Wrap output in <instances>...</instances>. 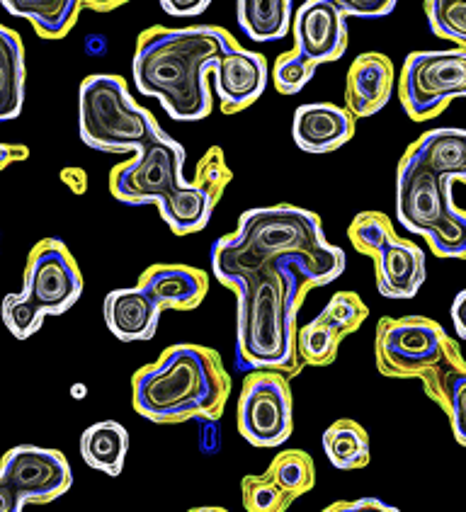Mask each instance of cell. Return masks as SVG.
I'll return each mask as SVG.
<instances>
[{
  "label": "cell",
  "instance_id": "19",
  "mask_svg": "<svg viewBox=\"0 0 466 512\" xmlns=\"http://www.w3.org/2000/svg\"><path fill=\"white\" fill-rule=\"evenodd\" d=\"M357 119L333 102H309L294 112V144L306 153L338 151L355 136Z\"/></svg>",
  "mask_w": 466,
  "mask_h": 512
},
{
  "label": "cell",
  "instance_id": "15",
  "mask_svg": "<svg viewBox=\"0 0 466 512\" xmlns=\"http://www.w3.org/2000/svg\"><path fill=\"white\" fill-rule=\"evenodd\" d=\"M447 216L440 195V180L418 161L403 153L396 168V219L413 236H425Z\"/></svg>",
  "mask_w": 466,
  "mask_h": 512
},
{
  "label": "cell",
  "instance_id": "29",
  "mask_svg": "<svg viewBox=\"0 0 466 512\" xmlns=\"http://www.w3.org/2000/svg\"><path fill=\"white\" fill-rule=\"evenodd\" d=\"M265 476L277 488H282L289 498L297 500L316 486V464L304 449H287L272 459Z\"/></svg>",
  "mask_w": 466,
  "mask_h": 512
},
{
  "label": "cell",
  "instance_id": "37",
  "mask_svg": "<svg viewBox=\"0 0 466 512\" xmlns=\"http://www.w3.org/2000/svg\"><path fill=\"white\" fill-rule=\"evenodd\" d=\"M209 0H161V8L173 17H195L209 8Z\"/></svg>",
  "mask_w": 466,
  "mask_h": 512
},
{
  "label": "cell",
  "instance_id": "38",
  "mask_svg": "<svg viewBox=\"0 0 466 512\" xmlns=\"http://www.w3.org/2000/svg\"><path fill=\"white\" fill-rule=\"evenodd\" d=\"M452 323H454V333H457V343H462V340H466V292L464 289L454 297Z\"/></svg>",
  "mask_w": 466,
  "mask_h": 512
},
{
  "label": "cell",
  "instance_id": "30",
  "mask_svg": "<svg viewBox=\"0 0 466 512\" xmlns=\"http://www.w3.org/2000/svg\"><path fill=\"white\" fill-rule=\"evenodd\" d=\"M423 10L435 37L454 44V49H466V5L462 0H425Z\"/></svg>",
  "mask_w": 466,
  "mask_h": 512
},
{
  "label": "cell",
  "instance_id": "41",
  "mask_svg": "<svg viewBox=\"0 0 466 512\" xmlns=\"http://www.w3.org/2000/svg\"><path fill=\"white\" fill-rule=\"evenodd\" d=\"M22 508H25V503H22L20 496L0 479V512H22Z\"/></svg>",
  "mask_w": 466,
  "mask_h": 512
},
{
  "label": "cell",
  "instance_id": "42",
  "mask_svg": "<svg viewBox=\"0 0 466 512\" xmlns=\"http://www.w3.org/2000/svg\"><path fill=\"white\" fill-rule=\"evenodd\" d=\"M119 5H122V0H110V3H95V0H90V3H83V8H93L100 10V13H107V10L119 8Z\"/></svg>",
  "mask_w": 466,
  "mask_h": 512
},
{
  "label": "cell",
  "instance_id": "31",
  "mask_svg": "<svg viewBox=\"0 0 466 512\" xmlns=\"http://www.w3.org/2000/svg\"><path fill=\"white\" fill-rule=\"evenodd\" d=\"M391 236H396L394 221H391L384 212L369 209V212H360L350 221L348 238L352 248H355L357 253L369 255V258H372V255L377 253V248L384 246Z\"/></svg>",
  "mask_w": 466,
  "mask_h": 512
},
{
  "label": "cell",
  "instance_id": "3",
  "mask_svg": "<svg viewBox=\"0 0 466 512\" xmlns=\"http://www.w3.org/2000/svg\"><path fill=\"white\" fill-rule=\"evenodd\" d=\"M231 396V377L214 347L178 343L132 377V406L158 425L219 420Z\"/></svg>",
  "mask_w": 466,
  "mask_h": 512
},
{
  "label": "cell",
  "instance_id": "36",
  "mask_svg": "<svg viewBox=\"0 0 466 512\" xmlns=\"http://www.w3.org/2000/svg\"><path fill=\"white\" fill-rule=\"evenodd\" d=\"M323 512H401L396 505L384 503L379 498H357V500H338L331 503Z\"/></svg>",
  "mask_w": 466,
  "mask_h": 512
},
{
  "label": "cell",
  "instance_id": "6",
  "mask_svg": "<svg viewBox=\"0 0 466 512\" xmlns=\"http://www.w3.org/2000/svg\"><path fill=\"white\" fill-rule=\"evenodd\" d=\"M161 129L146 107H139L127 81L112 73H93L78 90V134L102 153H136Z\"/></svg>",
  "mask_w": 466,
  "mask_h": 512
},
{
  "label": "cell",
  "instance_id": "17",
  "mask_svg": "<svg viewBox=\"0 0 466 512\" xmlns=\"http://www.w3.org/2000/svg\"><path fill=\"white\" fill-rule=\"evenodd\" d=\"M379 294L386 299H413L428 280L425 253L408 238L391 236L372 255Z\"/></svg>",
  "mask_w": 466,
  "mask_h": 512
},
{
  "label": "cell",
  "instance_id": "4",
  "mask_svg": "<svg viewBox=\"0 0 466 512\" xmlns=\"http://www.w3.org/2000/svg\"><path fill=\"white\" fill-rule=\"evenodd\" d=\"M328 243L321 216L294 204L248 209L238 219V229L221 236L212 248V270L219 284L246 275L258 265L314 250Z\"/></svg>",
  "mask_w": 466,
  "mask_h": 512
},
{
  "label": "cell",
  "instance_id": "43",
  "mask_svg": "<svg viewBox=\"0 0 466 512\" xmlns=\"http://www.w3.org/2000/svg\"><path fill=\"white\" fill-rule=\"evenodd\" d=\"M187 512H229L226 508H219V505H202V508H192Z\"/></svg>",
  "mask_w": 466,
  "mask_h": 512
},
{
  "label": "cell",
  "instance_id": "10",
  "mask_svg": "<svg viewBox=\"0 0 466 512\" xmlns=\"http://www.w3.org/2000/svg\"><path fill=\"white\" fill-rule=\"evenodd\" d=\"M236 423L248 445L282 447L294 432V396L289 379L275 369H250L238 396Z\"/></svg>",
  "mask_w": 466,
  "mask_h": 512
},
{
  "label": "cell",
  "instance_id": "14",
  "mask_svg": "<svg viewBox=\"0 0 466 512\" xmlns=\"http://www.w3.org/2000/svg\"><path fill=\"white\" fill-rule=\"evenodd\" d=\"M294 51L314 66L333 64L348 51V20L335 0H306L292 17Z\"/></svg>",
  "mask_w": 466,
  "mask_h": 512
},
{
  "label": "cell",
  "instance_id": "5",
  "mask_svg": "<svg viewBox=\"0 0 466 512\" xmlns=\"http://www.w3.org/2000/svg\"><path fill=\"white\" fill-rule=\"evenodd\" d=\"M83 297V272L59 238H44L30 250L25 287L3 299V323L17 340L32 338L47 316H61Z\"/></svg>",
  "mask_w": 466,
  "mask_h": 512
},
{
  "label": "cell",
  "instance_id": "21",
  "mask_svg": "<svg viewBox=\"0 0 466 512\" xmlns=\"http://www.w3.org/2000/svg\"><path fill=\"white\" fill-rule=\"evenodd\" d=\"M102 314L110 333L122 343L151 340L161 321V309L141 287L112 289L105 297Z\"/></svg>",
  "mask_w": 466,
  "mask_h": 512
},
{
  "label": "cell",
  "instance_id": "33",
  "mask_svg": "<svg viewBox=\"0 0 466 512\" xmlns=\"http://www.w3.org/2000/svg\"><path fill=\"white\" fill-rule=\"evenodd\" d=\"M316 76V66L311 61H306L304 56L297 51H284L272 64V85H275L277 93L282 95H297L306 85L311 83V78Z\"/></svg>",
  "mask_w": 466,
  "mask_h": 512
},
{
  "label": "cell",
  "instance_id": "25",
  "mask_svg": "<svg viewBox=\"0 0 466 512\" xmlns=\"http://www.w3.org/2000/svg\"><path fill=\"white\" fill-rule=\"evenodd\" d=\"M129 432L117 420H100L81 435V457L90 469L119 476L127 462Z\"/></svg>",
  "mask_w": 466,
  "mask_h": 512
},
{
  "label": "cell",
  "instance_id": "2",
  "mask_svg": "<svg viewBox=\"0 0 466 512\" xmlns=\"http://www.w3.org/2000/svg\"><path fill=\"white\" fill-rule=\"evenodd\" d=\"M233 47H238L236 39L217 25L149 27L136 39V90L161 102L175 122H200L214 107L212 68Z\"/></svg>",
  "mask_w": 466,
  "mask_h": 512
},
{
  "label": "cell",
  "instance_id": "26",
  "mask_svg": "<svg viewBox=\"0 0 466 512\" xmlns=\"http://www.w3.org/2000/svg\"><path fill=\"white\" fill-rule=\"evenodd\" d=\"M10 15L22 17L44 39H64L76 27L81 0H3Z\"/></svg>",
  "mask_w": 466,
  "mask_h": 512
},
{
  "label": "cell",
  "instance_id": "32",
  "mask_svg": "<svg viewBox=\"0 0 466 512\" xmlns=\"http://www.w3.org/2000/svg\"><path fill=\"white\" fill-rule=\"evenodd\" d=\"M241 500L246 512H287L294 503V498H289L265 474L243 476Z\"/></svg>",
  "mask_w": 466,
  "mask_h": 512
},
{
  "label": "cell",
  "instance_id": "11",
  "mask_svg": "<svg viewBox=\"0 0 466 512\" xmlns=\"http://www.w3.org/2000/svg\"><path fill=\"white\" fill-rule=\"evenodd\" d=\"M229 182L231 170L226 166L224 151L219 146H212L204 151L197 163L195 180H187L183 187L163 197L156 204L158 214L175 236H190V233L202 231L212 219L214 207L224 197Z\"/></svg>",
  "mask_w": 466,
  "mask_h": 512
},
{
  "label": "cell",
  "instance_id": "18",
  "mask_svg": "<svg viewBox=\"0 0 466 512\" xmlns=\"http://www.w3.org/2000/svg\"><path fill=\"white\" fill-rule=\"evenodd\" d=\"M394 61L379 51H367L352 61L345 85V110L355 119L374 117L389 105L394 93Z\"/></svg>",
  "mask_w": 466,
  "mask_h": 512
},
{
  "label": "cell",
  "instance_id": "9",
  "mask_svg": "<svg viewBox=\"0 0 466 512\" xmlns=\"http://www.w3.org/2000/svg\"><path fill=\"white\" fill-rule=\"evenodd\" d=\"M185 149L158 129L129 161L110 170V195L124 204H158L185 185Z\"/></svg>",
  "mask_w": 466,
  "mask_h": 512
},
{
  "label": "cell",
  "instance_id": "23",
  "mask_svg": "<svg viewBox=\"0 0 466 512\" xmlns=\"http://www.w3.org/2000/svg\"><path fill=\"white\" fill-rule=\"evenodd\" d=\"M420 166L440 178V175H466V132L459 127L428 129L403 151Z\"/></svg>",
  "mask_w": 466,
  "mask_h": 512
},
{
  "label": "cell",
  "instance_id": "12",
  "mask_svg": "<svg viewBox=\"0 0 466 512\" xmlns=\"http://www.w3.org/2000/svg\"><path fill=\"white\" fill-rule=\"evenodd\" d=\"M0 479L20 496L22 503L47 505L66 496L73 486L71 464L59 449L17 445L0 462Z\"/></svg>",
  "mask_w": 466,
  "mask_h": 512
},
{
  "label": "cell",
  "instance_id": "22",
  "mask_svg": "<svg viewBox=\"0 0 466 512\" xmlns=\"http://www.w3.org/2000/svg\"><path fill=\"white\" fill-rule=\"evenodd\" d=\"M425 396L442 408L450 420L454 440L466 445V362L452 360L420 379Z\"/></svg>",
  "mask_w": 466,
  "mask_h": 512
},
{
  "label": "cell",
  "instance_id": "34",
  "mask_svg": "<svg viewBox=\"0 0 466 512\" xmlns=\"http://www.w3.org/2000/svg\"><path fill=\"white\" fill-rule=\"evenodd\" d=\"M423 238L437 258L459 260L466 255V221L452 219L450 214L442 216L440 224H435Z\"/></svg>",
  "mask_w": 466,
  "mask_h": 512
},
{
  "label": "cell",
  "instance_id": "24",
  "mask_svg": "<svg viewBox=\"0 0 466 512\" xmlns=\"http://www.w3.org/2000/svg\"><path fill=\"white\" fill-rule=\"evenodd\" d=\"M25 47L20 34L0 25V122L20 117L25 107Z\"/></svg>",
  "mask_w": 466,
  "mask_h": 512
},
{
  "label": "cell",
  "instance_id": "8",
  "mask_svg": "<svg viewBox=\"0 0 466 512\" xmlns=\"http://www.w3.org/2000/svg\"><path fill=\"white\" fill-rule=\"evenodd\" d=\"M466 95V49L411 51L399 76V100L413 122L440 117Z\"/></svg>",
  "mask_w": 466,
  "mask_h": 512
},
{
  "label": "cell",
  "instance_id": "16",
  "mask_svg": "<svg viewBox=\"0 0 466 512\" xmlns=\"http://www.w3.org/2000/svg\"><path fill=\"white\" fill-rule=\"evenodd\" d=\"M212 76L221 112L236 115V112L248 110L265 93L267 81H270V66H267L263 54L243 49L238 44V47L219 56L212 68Z\"/></svg>",
  "mask_w": 466,
  "mask_h": 512
},
{
  "label": "cell",
  "instance_id": "1",
  "mask_svg": "<svg viewBox=\"0 0 466 512\" xmlns=\"http://www.w3.org/2000/svg\"><path fill=\"white\" fill-rule=\"evenodd\" d=\"M345 272V250L331 241L258 265L224 280L236 297V357L243 369H275L297 377V316L306 294Z\"/></svg>",
  "mask_w": 466,
  "mask_h": 512
},
{
  "label": "cell",
  "instance_id": "35",
  "mask_svg": "<svg viewBox=\"0 0 466 512\" xmlns=\"http://www.w3.org/2000/svg\"><path fill=\"white\" fill-rule=\"evenodd\" d=\"M338 10L348 17H384L394 13L396 0H335Z\"/></svg>",
  "mask_w": 466,
  "mask_h": 512
},
{
  "label": "cell",
  "instance_id": "39",
  "mask_svg": "<svg viewBox=\"0 0 466 512\" xmlns=\"http://www.w3.org/2000/svg\"><path fill=\"white\" fill-rule=\"evenodd\" d=\"M30 156V149L22 144H0V170L10 168L13 163L25 161Z\"/></svg>",
  "mask_w": 466,
  "mask_h": 512
},
{
  "label": "cell",
  "instance_id": "27",
  "mask_svg": "<svg viewBox=\"0 0 466 512\" xmlns=\"http://www.w3.org/2000/svg\"><path fill=\"white\" fill-rule=\"evenodd\" d=\"M292 0H238L236 17L253 42H277L292 30Z\"/></svg>",
  "mask_w": 466,
  "mask_h": 512
},
{
  "label": "cell",
  "instance_id": "7",
  "mask_svg": "<svg viewBox=\"0 0 466 512\" xmlns=\"http://www.w3.org/2000/svg\"><path fill=\"white\" fill-rule=\"evenodd\" d=\"M462 347L425 316H384L374 333V360L389 379H423L442 364L462 360Z\"/></svg>",
  "mask_w": 466,
  "mask_h": 512
},
{
  "label": "cell",
  "instance_id": "13",
  "mask_svg": "<svg viewBox=\"0 0 466 512\" xmlns=\"http://www.w3.org/2000/svg\"><path fill=\"white\" fill-rule=\"evenodd\" d=\"M369 318L367 304L357 292H338L314 321L297 328V357L301 367H328L338 357L340 343L360 331Z\"/></svg>",
  "mask_w": 466,
  "mask_h": 512
},
{
  "label": "cell",
  "instance_id": "28",
  "mask_svg": "<svg viewBox=\"0 0 466 512\" xmlns=\"http://www.w3.org/2000/svg\"><path fill=\"white\" fill-rule=\"evenodd\" d=\"M323 452L328 462L340 471H355L369 464V435L357 420L343 418L323 432Z\"/></svg>",
  "mask_w": 466,
  "mask_h": 512
},
{
  "label": "cell",
  "instance_id": "20",
  "mask_svg": "<svg viewBox=\"0 0 466 512\" xmlns=\"http://www.w3.org/2000/svg\"><path fill=\"white\" fill-rule=\"evenodd\" d=\"M136 287L156 301L158 309L192 311L207 299L209 275L190 265H151L141 272Z\"/></svg>",
  "mask_w": 466,
  "mask_h": 512
},
{
  "label": "cell",
  "instance_id": "40",
  "mask_svg": "<svg viewBox=\"0 0 466 512\" xmlns=\"http://www.w3.org/2000/svg\"><path fill=\"white\" fill-rule=\"evenodd\" d=\"M61 180L71 187L73 195H83V192L88 190V175H85L83 168H66L64 173H61Z\"/></svg>",
  "mask_w": 466,
  "mask_h": 512
}]
</instances>
